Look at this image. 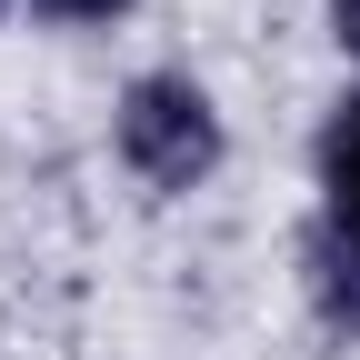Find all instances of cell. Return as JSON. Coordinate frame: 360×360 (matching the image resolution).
<instances>
[{
    "instance_id": "6da1fadb",
    "label": "cell",
    "mask_w": 360,
    "mask_h": 360,
    "mask_svg": "<svg viewBox=\"0 0 360 360\" xmlns=\"http://www.w3.org/2000/svg\"><path fill=\"white\" fill-rule=\"evenodd\" d=\"M110 170L150 210H180V200L220 191V170H231V110H220L210 70H191V60H141L130 70L110 90Z\"/></svg>"
},
{
    "instance_id": "7a4b0ae2",
    "label": "cell",
    "mask_w": 360,
    "mask_h": 360,
    "mask_svg": "<svg viewBox=\"0 0 360 360\" xmlns=\"http://www.w3.org/2000/svg\"><path fill=\"white\" fill-rule=\"evenodd\" d=\"M300 310L330 350H360V80H340L310 120V210L290 240Z\"/></svg>"
},
{
    "instance_id": "3957f363",
    "label": "cell",
    "mask_w": 360,
    "mask_h": 360,
    "mask_svg": "<svg viewBox=\"0 0 360 360\" xmlns=\"http://www.w3.org/2000/svg\"><path fill=\"white\" fill-rule=\"evenodd\" d=\"M141 0H30V20L40 30H120Z\"/></svg>"
},
{
    "instance_id": "277c9868",
    "label": "cell",
    "mask_w": 360,
    "mask_h": 360,
    "mask_svg": "<svg viewBox=\"0 0 360 360\" xmlns=\"http://www.w3.org/2000/svg\"><path fill=\"white\" fill-rule=\"evenodd\" d=\"M321 30H330V51H340L350 80H360V0H321Z\"/></svg>"
},
{
    "instance_id": "5b68a950",
    "label": "cell",
    "mask_w": 360,
    "mask_h": 360,
    "mask_svg": "<svg viewBox=\"0 0 360 360\" xmlns=\"http://www.w3.org/2000/svg\"><path fill=\"white\" fill-rule=\"evenodd\" d=\"M11 20H30V0H0V30H11Z\"/></svg>"
}]
</instances>
